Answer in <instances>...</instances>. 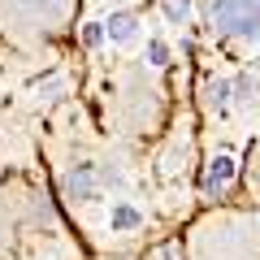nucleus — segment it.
Wrapping results in <instances>:
<instances>
[{
    "instance_id": "9d476101",
    "label": "nucleus",
    "mask_w": 260,
    "mask_h": 260,
    "mask_svg": "<svg viewBox=\"0 0 260 260\" xmlns=\"http://www.w3.org/2000/svg\"><path fill=\"white\" fill-rule=\"evenodd\" d=\"M83 44L87 48H100L104 44V22H87V26H83Z\"/></svg>"
},
{
    "instance_id": "20e7f679",
    "label": "nucleus",
    "mask_w": 260,
    "mask_h": 260,
    "mask_svg": "<svg viewBox=\"0 0 260 260\" xmlns=\"http://www.w3.org/2000/svg\"><path fill=\"white\" fill-rule=\"evenodd\" d=\"M65 195L70 200H95V169L91 165H78L65 174Z\"/></svg>"
},
{
    "instance_id": "1a4fd4ad",
    "label": "nucleus",
    "mask_w": 260,
    "mask_h": 260,
    "mask_svg": "<svg viewBox=\"0 0 260 260\" xmlns=\"http://www.w3.org/2000/svg\"><path fill=\"white\" fill-rule=\"evenodd\" d=\"M169 61V44L165 39H148V65H165Z\"/></svg>"
},
{
    "instance_id": "423d86ee",
    "label": "nucleus",
    "mask_w": 260,
    "mask_h": 260,
    "mask_svg": "<svg viewBox=\"0 0 260 260\" xmlns=\"http://www.w3.org/2000/svg\"><path fill=\"white\" fill-rule=\"evenodd\" d=\"M109 225H113V230H139L143 217H139V208H130V204H113Z\"/></svg>"
},
{
    "instance_id": "f03ea898",
    "label": "nucleus",
    "mask_w": 260,
    "mask_h": 260,
    "mask_svg": "<svg viewBox=\"0 0 260 260\" xmlns=\"http://www.w3.org/2000/svg\"><path fill=\"white\" fill-rule=\"evenodd\" d=\"M234 169H239V165H234V156H230V152H217V156L208 160V169H204V195H213V200H217V195H221L225 186H230Z\"/></svg>"
},
{
    "instance_id": "7ed1b4c3",
    "label": "nucleus",
    "mask_w": 260,
    "mask_h": 260,
    "mask_svg": "<svg viewBox=\"0 0 260 260\" xmlns=\"http://www.w3.org/2000/svg\"><path fill=\"white\" fill-rule=\"evenodd\" d=\"M104 39H113L117 48L135 44V39H139V18H135V13H126V9H117L109 22H104Z\"/></svg>"
},
{
    "instance_id": "f257e3e1",
    "label": "nucleus",
    "mask_w": 260,
    "mask_h": 260,
    "mask_svg": "<svg viewBox=\"0 0 260 260\" xmlns=\"http://www.w3.org/2000/svg\"><path fill=\"white\" fill-rule=\"evenodd\" d=\"M208 22L217 35L230 39H260V0H213L208 5Z\"/></svg>"
},
{
    "instance_id": "0eeeda50",
    "label": "nucleus",
    "mask_w": 260,
    "mask_h": 260,
    "mask_svg": "<svg viewBox=\"0 0 260 260\" xmlns=\"http://www.w3.org/2000/svg\"><path fill=\"white\" fill-rule=\"evenodd\" d=\"M165 18L174 22V26H182V22L191 18V0H165Z\"/></svg>"
},
{
    "instance_id": "6e6552de",
    "label": "nucleus",
    "mask_w": 260,
    "mask_h": 260,
    "mask_svg": "<svg viewBox=\"0 0 260 260\" xmlns=\"http://www.w3.org/2000/svg\"><path fill=\"white\" fill-rule=\"evenodd\" d=\"M230 91H234V100H251V95H256V78L251 74H239L230 83Z\"/></svg>"
},
{
    "instance_id": "39448f33",
    "label": "nucleus",
    "mask_w": 260,
    "mask_h": 260,
    "mask_svg": "<svg viewBox=\"0 0 260 260\" xmlns=\"http://www.w3.org/2000/svg\"><path fill=\"white\" fill-rule=\"evenodd\" d=\"M230 100V78H208L204 83V109H225Z\"/></svg>"
}]
</instances>
